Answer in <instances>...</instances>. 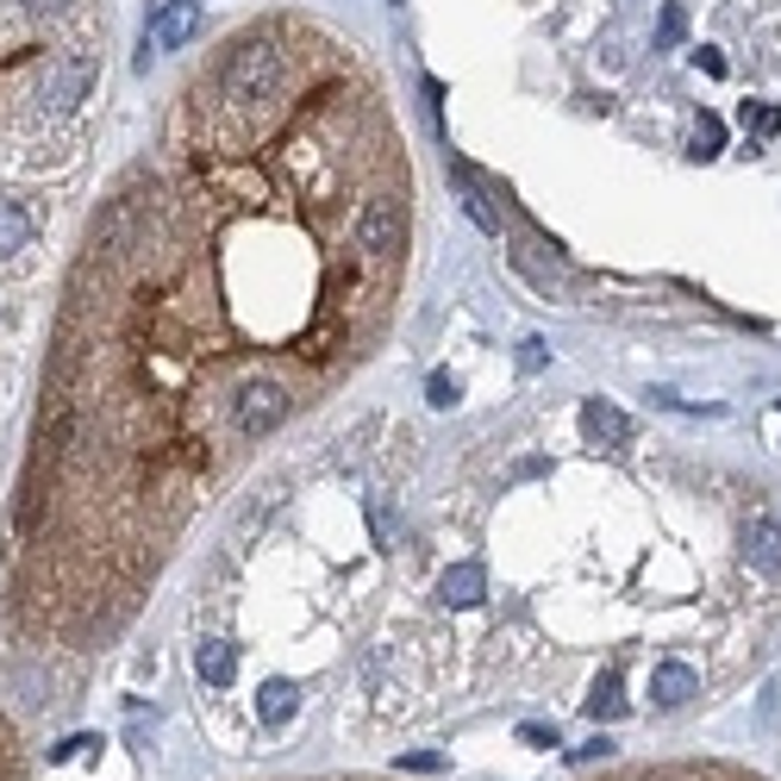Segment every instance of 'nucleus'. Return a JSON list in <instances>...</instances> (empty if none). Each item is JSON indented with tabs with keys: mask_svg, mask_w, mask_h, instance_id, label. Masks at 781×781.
<instances>
[{
	"mask_svg": "<svg viewBox=\"0 0 781 781\" xmlns=\"http://www.w3.org/2000/svg\"><path fill=\"white\" fill-rule=\"evenodd\" d=\"M520 363L525 369H544V345H538V338H525V345H520Z\"/></svg>",
	"mask_w": 781,
	"mask_h": 781,
	"instance_id": "aec40b11",
	"label": "nucleus"
},
{
	"mask_svg": "<svg viewBox=\"0 0 781 781\" xmlns=\"http://www.w3.org/2000/svg\"><path fill=\"white\" fill-rule=\"evenodd\" d=\"M425 394H432V407H456V400H463V388H456V376H432V388H425Z\"/></svg>",
	"mask_w": 781,
	"mask_h": 781,
	"instance_id": "dca6fc26",
	"label": "nucleus"
},
{
	"mask_svg": "<svg viewBox=\"0 0 781 781\" xmlns=\"http://www.w3.org/2000/svg\"><path fill=\"white\" fill-rule=\"evenodd\" d=\"M582 707H588L594 719H613V712H625V700H619V676L607 669V676H600V681L588 688V700H582Z\"/></svg>",
	"mask_w": 781,
	"mask_h": 781,
	"instance_id": "9b49d317",
	"label": "nucleus"
},
{
	"mask_svg": "<svg viewBox=\"0 0 781 781\" xmlns=\"http://www.w3.org/2000/svg\"><path fill=\"white\" fill-rule=\"evenodd\" d=\"M582 438H588L594 451H625L631 444V419L613 400H582Z\"/></svg>",
	"mask_w": 781,
	"mask_h": 781,
	"instance_id": "39448f33",
	"label": "nucleus"
},
{
	"mask_svg": "<svg viewBox=\"0 0 781 781\" xmlns=\"http://www.w3.org/2000/svg\"><path fill=\"white\" fill-rule=\"evenodd\" d=\"M594 757H613V744H607V738H588L582 750H569V763H594Z\"/></svg>",
	"mask_w": 781,
	"mask_h": 781,
	"instance_id": "f3484780",
	"label": "nucleus"
},
{
	"mask_svg": "<svg viewBox=\"0 0 781 781\" xmlns=\"http://www.w3.org/2000/svg\"><path fill=\"white\" fill-rule=\"evenodd\" d=\"M700 695V676L688 669L681 657H662L657 669H650V700H657L662 712H676V707H688V700Z\"/></svg>",
	"mask_w": 781,
	"mask_h": 781,
	"instance_id": "0eeeda50",
	"label": "nucleus"
},
{
	"mask_svg": "<svg viewBox=\"0 0 781 781\" xmlns=\"http://www.w3.org/2000/svg\"><path fill=\"white\" fill-rule=\"evenodd\" d=\"M38 250H44V207L25 201L19 188H0V269L32 276Z\"/></svg>",
	"mask_w": 781,
	"mask_h": 781,
	"instance_id": "7ed1b4c3",
	"label": "nucleus"
},
{
	"mask_svg": "<svg viewBox=\"0 0 781 781\" xmlns=\"http://www.w3.org/2000/svg\"><path fill=\"white\" fill-rule=\"evenodd\" d=\"M738 544H744V563L763 575H781V520H769V513H750L744 532H738Z\"/></svg>",
	"mask_w": 781,
	"mask_h": 781,
	"instance_id": "423d86ee",
	"label": "nucleus"
},
{
	"mask_svg": "<svg viewBox=\"0 0 781 781\" xmlns=\"http://www.w3.org/2000/svg\"><path fill=\"white\" fill-rule=\"evenodd\" d=\"M194 676L207 681V688H226L232 676H238V657H232V644L207 638L201 650H194Z\"/></svg>",
	"mask_w": 781,
	"mask_h": 781,
	"instance_id": "1a4fd4ad",
	"label": "nucleus"
},
{
	"mask_svg": "<svg viewBox=\"0 0 781 781\" xmlns=\"http://www.w3.org/2000/svg\"><path fill=\"white\" fill-rule=\"evenodd\" d=\"M32 19H75V13H88V7H101V0H19Z\"/></svg>",
	"mask_w": 781,
	"mask_h": 781,
	"instance_id": "2eb2a0df",
	"label": "nucleus"
},
{
	"mask_svg": "<svg viewBox=\"0 0 781 781\" xmlns=\"http://www.w3.org/2000/svg\"><path fill=\"white\" fill-rule=\"evenodd\" d=\"M194 7H201V0H194Z\"/></svg>",
	"mask_w": 781,
	"mask_h": 781,
	"instance_id": "4be33fe9",
	"label": "nucleus"
},
{
	"mask_svg": "<svg viewBox=\"0 0 781 781\" xmlns=\"http://www.w3.org/2000/svg\"><path fill=\"white\" fill-rule=\"evenodd\" d=\"M695 63H700L707 75H726V56L712 51V44H695Z\"/></svg>",
	"mask_w": 781,
	"mask_h": 781,
	"instance_id": "a211bd4d",
	"label": "nucleus"
},
{
	"mask_svg": "<svg viewBox=\"0 0 781 781\" xmlns=\"http://www.w3.org/2000/svg\"><path fill=\"white\" fill-rule=\"evenodd\" d=\"M681 38H688V13H681L676 0H669V7L657 13V38H650V51H676Z\"/></svg>",
	"mask_w": 781,
	"mask_h": 781,
	"instance_id": "f8f14e48",
	"label": "nucleus"
},
{
	"mask_svg": "<svg viewBox=\"0 0 781 781\" xmlns=\"http://www.w3.org/2000/svg\"><path fill=\"white\" fill-rule=\"evenodd\" d=\"M438 600L456 607V613L482 607V600H487V569H482V563H451V569L438 575Z\"/></svg>",
	"mask_w": 781,
	"mask_h": 781,
	"instance_id": "6e6552de",
	"label": "nucleus"
},
{
	"mask_svg": "<svg viewBox=\"0 0 781 781\" xmlns=\"http://www.w3.org/2000/svg\"><path fill=\"white\" fill-rule=\"evenodd\" d=\"M194 38H201V7L194 0H151L138 70H151V51H188Z\"/></svg>",
	"mask_w": 781,
	"mask_h": 781,
	"instance_id": "20e7f679",
	"label": "nucleus"
},
{
	"mask_svg": "<svg viewBox=\"0 0 781 781\" xmlns=\"http://www.w3.org/2000/svg\"><path fill=\"white\" fill-rule=\"evenodd\" d=\"M300 712V688L295 681H263V695H257V719L263 726H288Z\"/></svg>",
	"mask_w": 781,
	"mask_h": 781,
	"instance_id": "9d476101",
	"label": "nucleus"
},
{
	"mask_svg": "<svg viewBox=\"0 0 781 781\" xmlns=\"http://www.w3.org/2000/svg\"><path fill=\"white\" fill-rule=\"evenodd\" d=\"M719 151H726V125L712 120V113H700V120H695V151H688V156H700V163H712V156H719Z\"/></svg>",
	"mask_w": 781,
	"mask_h": 781,
	"instance_id": "ddd939ff",
	"label": "nucleus"
},
{
	"mask_svg": "<svg viewBox=\"0 0 781 781\" xmlns=\"http://www.w3.org/2000/svg\"><path fill=\"white\" fill-rule=\"evenodd\" d=\"M350 244L369 263H394L407 250V194H388V188L369 194L363 207L350 213Z\"/></svg>",
	"mask_w": 781,
	"mask_h": 781,
	"instance_id": "f03ea898",
	"label": "nucleus"
},
{
	"mask_svg": "<svg viewBox=\"0 0 781 781\" xmlns=\"http://www.w3.org/2000/svg\"><path fill=\"white\" fill-rule=\"evenodd\" d=\"M407 769H419V775H432V769H444V757H432V750H413V757H400Z\"/></svg>",
	"mask_w": 781,
	"mask_h": 781,
	"instance_id": "6ab92c4d",
	"label": "nucleus"
},
{
	"mask_svg": "<svg viewBox=\"0 0 781 781\" xmlns=\"http://www.w3.org/2000/svg\"><path fill=\"white\" fill-rule=\"evenodd\" d=\"M295 407H300V388L288 382V376H276V369L244 376V382L232 388V407H226V438L232 444H257V438H269L276 425H288Z\"/></svg>",
	"mask_w": 781,
	"mask_h": 781,
	"instance_id": "f257e3e1",
	"label": "nucleus"
},
{
	"mask_svg": "<svg viewBox=\"0 0 781 781\" xmlns=\"http://www.w3.org/2000/svg\"><path fill=\"white\" fill-rule=\"evenodd\" d=\"M738 120H744V132L769 138V132L781 125V106H775V101H744V106H738Z\"/></svg>",
	"mask_w": 781,
	"mask_h": 781,
	"instance_id": "4468645a",
	"label": "nucleus"
},
{
	"mask_svg": "<svg viewBox=\"0 0 781 781\" xmlns=\"http://www.w3.org/2000/svg\"><path fill=\"white\" fill-rule=\"evenodd\" d=\"M520 738H525V744H556V726H525Z\"/></svg>",
	"mask_w": 781,
	"mask_h": 781,
	"instance_id": "412c9836",
	"label": "nucleus"
}]
</instances>
